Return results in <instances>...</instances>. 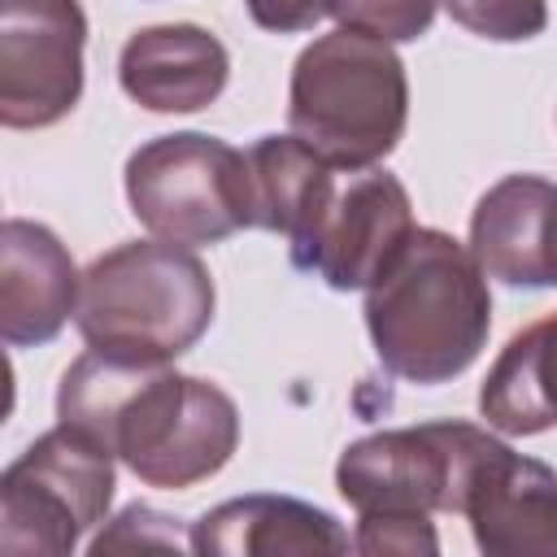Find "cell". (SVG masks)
<instances>
[{
    "instance_id": "cell-8",
    "label": "cell",
    "mask_w": 557,
    "mask_h": 557,
    "mask_svg": "<svg viewBox=\"0 0 557 557\" xmlns=\"http://www.w3.org/2000/svg\"><path fill=\"white\" fill-rule=\"evenodd\" d=\"M87 13L78 0H4L0 13V122L57 126L83 100Z\"/></svg>"
},
{
    "instance_id": "cell-17",
    "label": "cell",
    "mask_w": 557,
    "mask_h": 557,
    "mask_svg": "<svg viewBox=\"0 0 557 557\" xmlns=\"http://www.w3.org/2000/svg\"><path fill=\"white\" fill-rule=\"evenodd\" d=\"M448 17L492 44H522L544 35L548 26V0H440Z\"/></svg>"
},
{
    "instance_id": "cell-10",
    "label": "cell",
    "mask_w": 557,
    "mask_h": 557,
    "mask_svg": "<svg viewBox=\"0 0 557 557\" xmlns=\"http://www.w3.org/2000/svg\"><path fill=\"white\" fill-rule=\"evenodd\" d=\"M83 274L52 226L4 218L0 226V339L44 348L78 313Z\"/></svg>"
},
{
    "instance_id": "cell-21",
    "label": "cell",
    "mask_w": 557,
    "mask_h": 557,
    "mask_svg": "<svg viewBox=\"0 0 557 557\" xmlns=\"http://www.w3.org/2000/svg\"><path fill=\"white\" fill-rule=\"evenodd\" d=\"M244 9L270 35H300L313 30L322 17H331L335 0H244Z\"/></svg>"
},
{
    "instance_id": "cell-2",
    "label": "cell",
    "mask_w": 557,
    "mask_h": 557,
    "mask_svg": "<svg viewBox=\"0 0 557 557\" xmlns=\"http://www.w3.org/2000/svg\"><path fill=\"white\" fill-rule=\"evenodd\" d=\"M366 331L392 379L440 387L474 366L492 331L487 274L470 244L413 226L392 265L366 287Z\"/></svg>"
},
{
    "instance_id": "cell-15",
    "label": "cell",
    "mask_w": 557,
    "mask_h": 557,
    "mask_svg": "<svg viewBox=\"0 0 557 557\" xmlns=\"http://www.w3.org/2000/svg\"><path fill=\"white\" fill-rule=\"evenodd\" d=\"M479 413L500 435H540L557 426V313L522 326L500 348L479 387Z\"/></svg>"
},
{
    "instance_id": "cell-6",
    "label": "cell",
    "mask_w": 557,
    "mask_h": 557,
    "mask_svg": "<svg viewBox=\"0 0 557 557\" xmlns=\"http://www.w3.org/2000/svg\"><path fill=\"white\" fill-rule=\"evenodd\" d=\"M505 440L474 422H418L352 440L335 461L339 496L366 513H461L483 461Z\"/></svg>"
},
{
    "instance_id": "cell-16",
    "label": "cell",
    "mask_w": 557,
    "mask_h": 557,
    "mask_svg": "<svg viewBox=\"0 0 557 557\" xmlns=\"http://www.w3.org/2000/svg\"><path fill=\"white\" fill-rule=\"evenodd\" d=\"M252 170V226L274 231L292 244L309 235L335 191V165L322 161L300 135H261L248 148Z\"/></svg>"
},
{
    "instance_id": "cell-11",
    "label": "cell",
    "mask_w": 557,
    "mask_h": 557,
    "mask_svg": "<svg viewBox=\"0 0 557 557\" xmlns=\"http://www.w3.org/2000/svg\"><path fill=\"white\" fill-rule=\"evenodd\" d=\"M470 252L505 287H557V183L505 174L470 213Z\"/></svg>"
},
{
    "instance_id": "cell-5",
    "label": "cell",
    "mask_w": 557,
    "mask_h": 557,
    "mask_svg": "<svg viewBox=\"0 0 557 557\" xmlns=\"http://www.w3.org/2000/svg\"><path fill=\"white\" fill-rule=\"evenodd\" d=\"M126 200L152 239L183 248L222 244L252 226L248 152L205 131H174L126 157Z\"/></svg>"
},
{
    "instance_id": "cell-19",
    "label": "cell",
    "mask_w": 557,
    "mask_h": 557,
    "mask_svg": "<svg viewBox=\"0 0 557 557\" xmlns=\"http://www.w3.org/2000/svg\"><path fill=\"white\" fill-rule=\"evenodd\" d=\"M352 548L370 553V557H379V553L418 557V553H440V535L426 513H366V518H357Z\"/></svg>"
},
{
    "instance_id": "cell-14",
    "label": "cell",
    "mask_w": 557,
    "mask_h": 557,
    "mask_svg": "<svg viewBox=\"0 0 557 557\" xmlns=\"http://www.w3.org/2000/svg\"><path fill=\"white\" fill-rule=\"evenodd\" d=\"M187 548L205 557H278V553H348L352 535L318 505L274 492H252L205 509Z\"/></svg>"
},
{
    "instance_id": "cell-20",
    "label": "cell",
    "mask_w": 557,
    "mask_h": 557,
    "mask_svg": "<svg viewBox=\"0 0 557 557\" xmlns=\"http://www.w3.org/2000/svg\"><path fill=\"white\" fill-rule=\"evenodd\" d=\"M109 548H165V553H174V548H183V531H178V518L157 513L148 505H131L91 540V553H109Z\"/></svg>"
},
{
    "instance_id": "cell-3",
    "label": "cell",
    "mask_w": 557,
    "mask_h": 557,
    "mask_svg": "<svg viewBox=\"0 0 557 557\" xmlns=\"http://www.w3.org/2000/svg\"><path fill=\"white\" fill-rule=\"evenodd\" d=\"M218 287L209 265L170 239H126L83 270L78 335L87 348L174 361L213 326Z\"/></svg>"
},
{
    "instance_id": "cell-13",
    "label": "cell",
    "mask_w": 557,
    "mask_h": 557,
    "mask_svg": "<svg viewBox=\"0 0 557 557\" xmlns=\"http://www.w3.org/2000/svg\"><path fill=\"white\" fill-rule=\"evenodd\" d=\"M461 518L487 557L557 553V474L500 444L474 474Z\"/></svg>"
},
{
    "instance_id": "cell-9",
    "label": "cell",
    "mask_w": 557,
    "mask_h": 557,
    "mask_svg": "<svg viewBox=\"0 0 557 557\" xmlns=\"http://www.w3.org/2000/svg\"><path fill=\"white\" fill-rule=\"evenodd\" d=\"M413 235V205L396 174L370 165L335 178L309 235L292 244V265L335 292H366Z\"/></svg>"
},
{
    "instance_id": "cell-4",
    "label": "cell",
    "mask_w": 557,
    "mask_h": 557,
    "mask_svg": "<svg viewBox=\"0 0 557 557\" xmlns=\"http://www.w3.org/2000/svg\"><path fill=\"white\" fill-rule=\"evenodd\" d=\"M405 122L409 78L392 44L339 26L296 57L287 126L335 170L379 165L400 144Z\"/></svg>"
},
{
    "instance_id": "cell-1",
    "label": "cell",
    "mask_w": 557,
    "mask_h": 557,
    "mask_svg": "<svg viewBox=\"0 0 557 557\" xmlns=\"http://www.w3.org/2000/svg\"><path fill=\"white\" fill-rule=\"evenodd\" d=\"M57 422L109 448L139 483L183 492L213 479L239 448L235 400L170 361L87 348L57 387Z\"/></svg>"
},
{
    "instance_id": "cell-18",
    "label": "cell",
    "mask_w": 557,
    "mask_h": 557,
    "mask_svg": "<svg viewBox=\"0 0 557 557\" xmlns=\"http://www.w3.org/2000/svg\"><path fill=\"white\" fill-rule=\"evenodd\" d=\"M440 0H335V22L383 44H413L431 30Z\"/></svg>"
},
{
    "instance_id": "cell-7",
    "label": "cell",
    "mask_w": 557,
    "mask_h": 557,
    "mask_svg": "<svg viewBox=\"0 0 557 557\" xmlns=\"http://www.w3.org/2000/svg\"><path fill=\"white\" fill-rule=\"evenodd\" d=\"M113 453L57 422L0 474V553L65 557L109 522L117 470Z\"/></svg>"
},
{
    "instance_id": "cell-12",
    "label": "cell",
    "mask_w": 557,
    "mask_h": 557,
    "mask_svg": "<svg viewBox=\"0 0 557 557\" xmlns=\"http://www.w3.org/2000/svg\"><path fill=\"white\" fill-rule=\"evenodd\" d=\"M231 78L226 44L196 22L144 26L122 44L117 83L148 113H200Z\"/></svg>"
}]
</instances>
